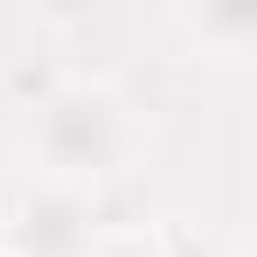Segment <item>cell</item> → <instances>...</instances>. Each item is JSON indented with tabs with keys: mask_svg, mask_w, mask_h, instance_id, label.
I'll return each instance as SVG.
<instances>
[{
	"mask_svg": "<svg viewBox=\"0 0 257 257\" xmlns=\"http://www.w3.org/2000/svg\"><path fill=\"white\" fill-rule=\"evenodd\" d=\"M132 146H139V118L132 104L111 84H90V77H70L35 97L28 111V153H35V174L49 188H97L111 174H125Z\"/></svg>",
	"mask_w": 257,
	"mask_h": 257,
	"instance_id": "1",
	"label": "cell"
},
{
	"mask_svg": "<svg viewBox=\"0 0 257 257\" xmlns=\"http://www.w3.org/2000/svg\"><path fill=\"white\" fill-rule=\"evenodd\" d=\"M0 243H7V257H97V243H104L97 195L35 181V188L21 195L14 222L0 229Z\"/></svg>",
	"mask_w": 257,
	"mask_h": 257,
	"instance_id": "2",
	"label": "cell"
},
{
	"mask_svg": "<svg viewBox=\"0 0 257 257\" xmlns=\"http://www.w3.org/2000/svg\"><path fill=\"white\" fill-rule=\"evenodd\" d=\"M181 28L195 35L202 56L243 63L250 42H257V7H250V0H202V7H181Z\"/></svg>",
	"mask_w": 257,
	"mask_h": 257,
	"instance_id": "3",
	"label": "cell"
},
{
	"mask_svg": "<svg viewBox=\"0 0 257 257\" xmlns=\"http://www.w3.org/2000/svg\"><path fill=\"white\" fill-rule=\"evenodd\" d=\"M97 257H167V243L160 236H104Z\"/></svg>",
	"mask_w": 257,
	"mask_h": 257,
	"instance_id": "4",
	"label": "cell"
},
{
	"mask_svg": "<svg viewBox=\"0 0 257 257\" xmlns=\"http://www.w3.org/2000/svg\"><path fill=\"white\" fill-rule=\"evenodd\" d=\"M0 257H7V243H0Z\"/></svg>",
	"mask_w": 257,
	"mask_h": 257,
	"instance_id": "5",
	"label": "cell"
}]
</instances>
